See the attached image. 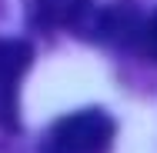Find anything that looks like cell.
<instances>
[{
	"instance_id": "3957f363",
	"label": "cell",
	"mask_w": 157,
	"mask_h": 153,
	"mask_svg": "<svg viewBox=\"0 0 157 153\" xmlns=\"http://www.w3.org/2000/svg\"><path fill=\"white\" fill-rule=\"evenodd\" d=\"M90 0H27L30 7V20L44 30H57V27H70L80 20V13L87 10Z\"/></svg>"
},
{
	"instance_id": "6da1fadb",
	"label": "cell",
	"mask_w": 157,
	"mask_h": 153,
	"mask_svg": "<svg viewBox=\"0 0 157 153\" xmlns=\"http://www.w3.org/2000/svg\"><path fill=\"white\" fill-rule=\"evenodd\" d=\"M114 143V120L104 110H77L54 123L44 153H107Z\"/></svg>"
},
{
	"instance_id": "277c9868",
	"label": "cell",
	"mask_w": 157,
	"mask_h": 153,
	"mask_svg": "<svg viewBox=\"0 0 157 153\" xmlns=\"http://www.w3.org/2000/svg\"><path fill=\"white\" fill-rule=\"evenodd\" d=\"M140 43H144V50L157 60V10H154V17L140 27Z\"/></svg>"
},
{
	"instance_id": "7a4b0ae2",
	"label": "cell",
	"mask_w": 157,
	"mask_h": 153,
	"mask_svg": "<svg viewBox=\"0 0 157 153\" xmlns=\"http://www.w3.org/2000/svg\"><path fill=\"white\" fill-rule=\"evenodd\" d=\"M30 57V43L0 37V126H13L17 120V93Z\"/></svg>"
}]
</instances>
